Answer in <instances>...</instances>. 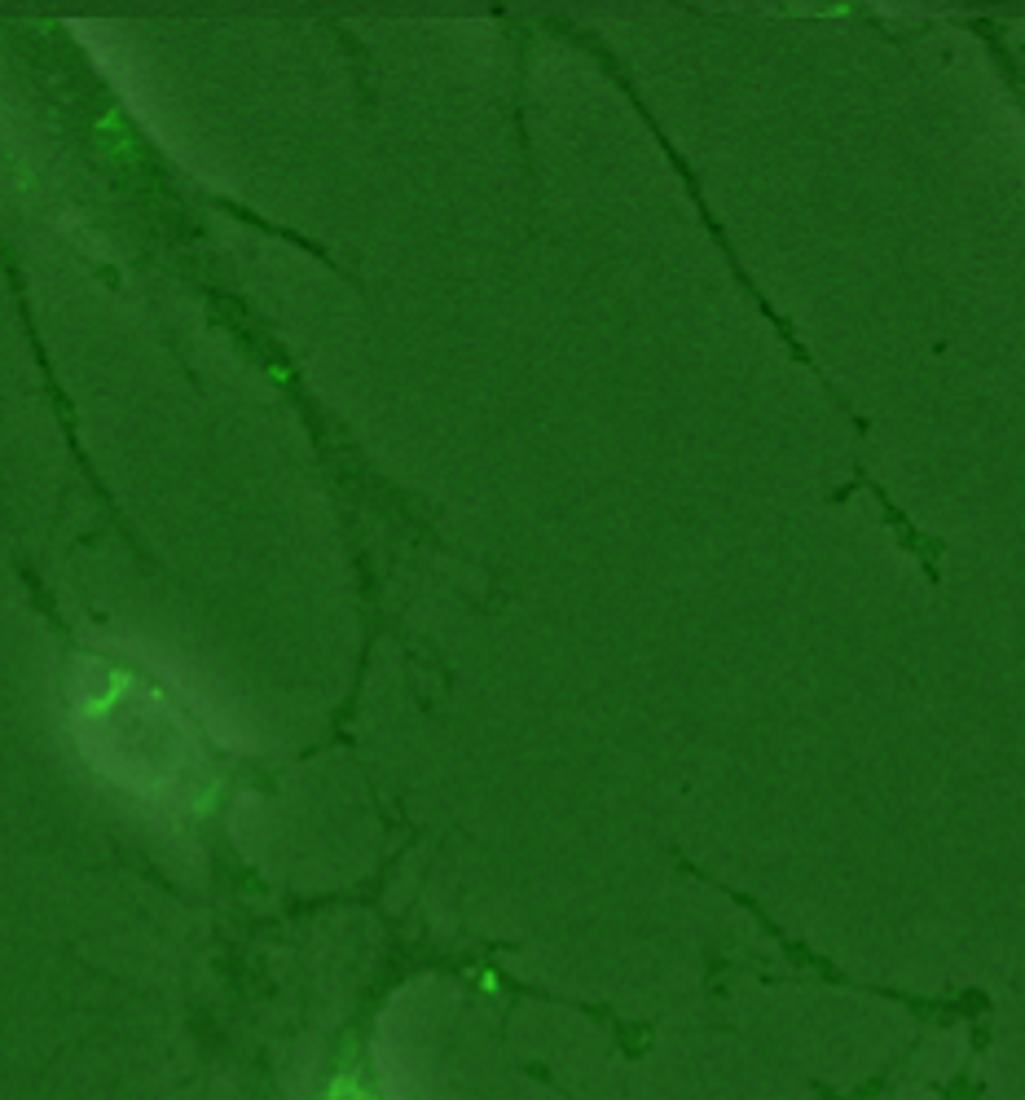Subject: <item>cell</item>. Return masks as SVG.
<instances>
[]
</instances>
